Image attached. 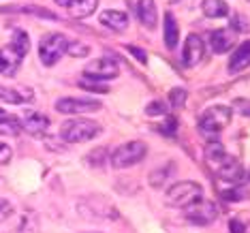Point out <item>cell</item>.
<instances>
[{"label":"cell","instance_id":"cell-1","mask_svg":"<svg viewBox=\"0 0 250 233\" xmlns=\"http://www.w3.org/2000/svg\"><path fill=\"white\" fill-rule=\"evenodd\" d=\"M231 116H233V111L227 105L208 107V109L201 113V118H199V133L208 139L218 137V135L231 124Z\"/></svg>","mask_w":250,"mask_h":233},{"label":"cell","instance_id":"cell-2","mask_svg":"<svg viewBox=\"0 0 250 233\" xmlns=\"http://www.w3.org/2000/svg\"><path fill=\"white\" fill-rule=\"evenodd\" d=\"M101 135V124L94 120H88V118H73V120H66L60 128V137L69 144H83V141H90Z\"/></svg>","mask_w":250,"mask_h":233},{"label":"cell","instance_id":"cell-3","mask_svg":"<svg viewBox=\"0 0 250 233\" xmlns=\"http://www.w3.org/2000/svg\"><path fill=\"white\" fill-rule=\"evenodd\" d=\"M203 195V189L197 184V182H190V180H184V182H178L173 184L171 189L167 191V206L171 208H188L192 203H197Z\"/></svg>","mask_w":250,"mask_h":233},{"label":"cell","instance_id":"cell-4","mask_svg":"<svg viewBox=\"0 0 250 233\" xmlns=\"http://www.w3.org/2000/svg\"><path fill=\"white\" fill-rule=\"evenodd\" d=\"M69 49V39L60 32H52V35H45L39 45V58L45 66H54L62 56Z\"/></svg>","mask_w":250,"mask_h":233},{"label":"cell","instance_id":"cell-5","mask_svg":"<svg viewBox=\"0 0 250 233\" xmlns=\"http://www.w3.org/2000/svg\"><path fill=\"white\" fill-rule=\"evenodd\" d=\"M146 154H147L146 144H141V141H128V144H122L120 148H116V152L111 154V165L116 169L133 167L139 161H144Z\"/></svg>","mask_w":250,"mask_h":233},{"label":"cell","instance_id":"cell-6","mask_svg":"<svg viewBox=\"0 0 250 233\" xmlns=\"http://www.w3.org/2000/svg\"><path fill=\"white\" fill-rule=\"evenodd\" d=\"M118 73H120V66H118V62H113L111 58H96L83 66V75L99 79V82L118 77Z\"/></svg>","mask_w":250,"mask_h":233},{"label":"cell","instance_id":"cell-7","mask_svg":"<svg viewBox=\"0 0 250 233\" xmlns=\"http://www.w3.org/2000/svg\"><path fill=\"white\" fill-rule=\"evenodd\" d=\"M216 214L218 210L212 201H206V199H199L197 203L186 208V218L188 223H195V225H209L216 220Z\"/></svg>","mask_w":250,"mask_h":233},{"label":"cell","instance_id":"cell-8","mask_svg":"<svg viewBox=\"0 0 250 233\" xmlns=\"http://www.w3.org/2000/svg\"><path fill=\"white\" fill-rule=\"evenodd\" d=\"M56 109L60 113H90L101 109V103L94 99H73V96H64L56 103Z\"/></svg>","mask_w":250,"mask_h":233},{"label":"cell","instance_id":"cell-9","mask_svg":"<svg viewBox=\"0 0 250 233\" xmlns=\"http://www.w3.org/2000/svg\"><path fill=\"white\" fill-rule=\"evenodd\" d=\"M214 171L218 173V178H223L225 182H229V184H237L242 178H244V169L242 165L235 161V158H231L227 154L223 161H218L214 165Z\"/></svg>","mask_w":250,"mask_h":233},{"label":"cell","instance_id":"cell-10","mask_svg":"<svg viewBox=\"0 0 250 233\" xmlns=\"http://www.w3.org/2000/svg\"><path fill=\"white\" fill-rule=\"evenodd\" d=\"M203 52H206V45H203L201 37L199 35H188L184 43V49H182V62L184 66H195L201 62Z\"/></svg>","mask_w":250,"mask_h":233},{"label":"cell","instance_id":"cell-11","mask_svg":"<svg viewBox=\"0 0 250 233\" xmlns=\"http://www.w3.org/2000/svg\"><path fill=\"white\" fill-rule=\"evenodd\" d=\"M235 45V30L233 28H218L209 32V47L214 54H225Z\"/></svg>","mask_w":250,"mask_h":233},{"label":"cell","instance_id":"cell-12","mask_svg":"<svg viewBox=\"0 0 250 233\" xmlns=\"http://www.w3.org/2000/svg\"><path fill=\"white\" fill-rule=\"evenodd\" d=\"M21 127L30 135H43L49 127V120L39 111H24V116H21Z\"/></svg>","mask_w":250,"mask_h":233},{"label":"cell","instance_id":"cell-13","mask_svg":"<svg viewBox=\"0 0 250 233\" xmlns=\"http://www.w3.org/2000/svg\"><path fill=\"white\" fill-rule=\"evenodd\" d=\"M137 18L146 28H156L158 24V9L154 0H137Z\"/></svg>","mask_w":250,"mask_h":233},{"label":"cell","instance_id":"cell-14","mask_svg":"<svg viewBox=\"0 0 250 233\" xmlns=\"http://www.w3.org/2000/svg\"><path fill=\"white\" fill-rule=\"evenodd\" d=\"M250 66V41L237 45V49L229 58V73H240Z\"/></svg>","mask_w":250,"mask_h":233},{"label":"cell","instance_id":"cell-15","mask_svg":"<svg viewBox=\"0 0 250 233\" xmlns=\"http://www.w3.org/2000/svg\"><path fill=\"white\" fill-rule=\"evenodd\" d=\"M101 24L109 26L111 30H126L128 28V15L124 13V11H118V9H109V11H103V13L99 15Z\"/></svg>","mask_w":250,"mask_h":233},{"label":"cell","instance_id":"cell-16","mask_svg":"<svg viewBox=\"0 0 250 233\" xmlns=\"http://www.w3.org/2000/svg\"><path fill=\"white\" fill-rule=\"evenodd\" d=\"M0 101L9 105H21L32 101V92L30 90H18V88H7V86H0Z\"/></svg>","mask_w":250,"mask_h":233},{"label":"cell","instance_id":"cell-17","mask_svg":"<svg viewBox=\"0 0 250 233\" xmlns=\"http://www.w3.org/2000/svg\"><path fill=\"white\" fill-rule=\"evenodd\" d=\"M201 11L206 18H212V20H220V18H227L231 13L229 4L225 0H203L201 2Z\"/></svg>","mask_w":250,"mask_h":233},{"label":"cell","instance_id":"cell-18","mask_svg":"<svg viewBox=\"0 0 250 233\" xmlns=\"http://www.w3.org/2000/svg\"><path fill=\"white\" fill-rule=\"evenodd\" d=\"M163 37H165V45H167L169 49L178 47L180 28H178V21H175L173 13H165V30H163Z\"/></svg>","mask_w":250,"mask_h":233},{"label":"cell","instance_id":"cell-19","mask_svg":"<svg viewBox=\"0 0 250 233\" xmlns=\"http://www.w3.org/2000/svg\"><path fill=\"white\" fill-rule=\"evenodd\" d=\"M20 56L11 49V45L0 49V75H13L20 64Z\"/></svg>","mask_w":250,"mask_h":233},{"label":"cell","instance_id":"cell-20","mask_svg":"<svg viewBox=\"0 0 250 233\" xmlns=\"http://www.w3.org/2000/svg\"><path fill=\"white\" fill-rule=\"evenodd\" d=\"M96 7H99V0H73V4H71V15L73 18H77V20H82V18H88V15H92Z\"/></svg>","mask_w":250,"mask_h":233},{"label":"cell","instance_id":"cell-21","mask_svg":"<svg viewBox=\"0 0 250 233\" xmlns=\"http://www.w3.org/2000/svg\"><path fill=\"white\" fill-rule=\"evenodd\" d=\"M9 45L20 58H24V56L28 54V49H30V37H28V32H24V30H15Z\"/></svg>","mask_w":250,"mask_h":233},{"label":"cell","instance_id":"cell-22","mask_svg":"<svg viewBox=\"0 0 250 233\" xmlns=\"http://www.w3.org/2000/svg\"><path fill=\"white\" fill-rule=\"evenodd\" d=\"M21 130V124L15 120L13 116H9L7 111L0 109V135H9V137H15V135H20Z\"/></svg>","mask_w":250,"mask_h":233},{"label":"cell","instance_id":"cell-23","mask_svg":"<svg viewBox=\"0 0 250 233\" xmlns=\"http://www.w3.org/2000/svg\"><path fill=\"white\" fill-rule=\"evenodd\" d=\"M223 197H225V201H242V199L248 197V191L244 186H233L231 191L223 192Z\"/></svg>","mask_w":250,"mask_h":233},{"label":"cell","instance_id":"cell-24","mask_svg":"<svg viewBox=\"0 0 250 233\" xmlns=\"http://www.w3.org/2000/svg\"><path fill=\"white\" fill-rule=\"evenodd\" d=\"M79 86L83 90H92V92H109V88L103 86V84H99V79H92V82H90V79H82Z\"/></svg>","mask_w":250,"mask_h":233},{"label":"cell","instance_id":"cell-25","mask_svg":"<svg viewBox=\"0 0 250 233\" xmlns=\"http://www.w3.org/2000/svg\"><path fill=\"white\" fill-rule=\"evenodd\" d=\"M90 47L83 43H69V49H66V54H71L73 58H82V56H88Z\"/></svg>","mask_w":250,"mask_h":233},{"label":"cell","instance_id":"cell-26","mask_svg":"<svg viewBox=\"0 0 250 233\" xmlns=\"http://www.w3.org/2000/svg\"><path fill=\"white\" fill-rule=\"evenodd\" d=\"M146 113L147 116H165L167 113V105L163 101H154V103H150L146 107Z\"/></svg>","mask_w":250,"mask_h":233},{"label":"cell","instance_id":"cell-27","mask_svg":"<svg viewBox=\"0 0 250 233\" xmlns=\"http://www.w3.org/2000/svg\"><path fill=\"white\" fill-rule=\"evenodd\" d=\"M11 214H13V203H11L9 199L0 197V223H4Z\"/></svg>","mask_w":250,"mask_h":233},{"label":"cell","instance_id":"cell-28","mask_svg":"<svg viewBox=\"0 0 250 233\" xmlns=\"http://www.w3.org/2000/svg\"><path fill=\"white\" fill-rule=\"evenodd\" d=\"M169 96H171V105L173 107H182V105H184V101H186V90L173 88L171 92H169Z\"/></svg>","mask_w":250,"mask_h":233},{"label":"cell","instance_id":"cell-29","mask_svg":"<svg viewBox=\"0 0 250 233\" xmlns=\"http://www.w3.org/2000/svg\"><path fill=\"white\" fill-rule=\"evenodd\" d=\"M11 156H13V150H11V146H7V144H2V141H0V163L7 165L11 161Z\"/></svg>","mask_w":250,"mask_h":233},{"label":"cell","instance_id":"cell-30","mask_svg":"<svg viewBox=\"0 0 250 233\" xmlns=\"http://www.w3.org/2000/svg\"><path fill=\"white\" fill-rule=\"evenodd\" d=\"M128 52H130V54H135V56H137V58H139V62H146V60H147V56H146V52H141V49H137V47H135V45H128Z\"/></svg>","mask_w":250,"mask_h":233},{"label":"cell","instance_id":"cell-31","mask_svg":"<svg viewBox=\"0 0 250 233\" xmlns=\"http://www.w3.org/2000/svg\"><path fill=\"white\" fill-rule=\"evenodd\" d=\"M173 128H175V120H173V118H169L167 127H163L161 130H163V133H165V135H173Z\"/></svg>","mask_w":250,"mask_h":233},{"label":"cell","instance_id":"cell-32","mask_svg":"<svg viewBox=\"0 0 250 233\" xmlns=\"http://www.w3.org/2000/svg\"><path fill=\"white\" fill-rule=\"evenodd\" d=\"M237 107L244 111V116H250V103H244V101H237Z\"/></svg>","mask_w":250,"mask_h":233},{"label":"cell","instance_id":"cell-33","mask_svg":"<svg viewBox=\"0 0 250 233\" xmlns=\"http://www.w3.org/2000/svg\"><path fill=\"white\" fill-rule=\"evenodd\" d=\"M56 4H58V7H71L73 4V0H54Z\"/></svg>","mask_w":250,"mask_h":233},{"label":"cell","instance_id":"cell-34","mask_svg":"<svg viewBox=\"0 0 250 233\" xmlns=\"http://www.w3.org/2000/svg\"><path fill=\"white\" fill-rule=\"evenodd\" d=\"M233 231H235V233H242V225L235 223V220H233Z\"/></svg>","mask_w":250,"mask_h":233}]
</instances>
